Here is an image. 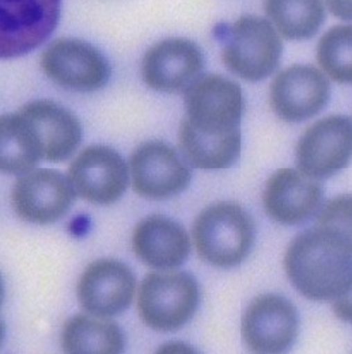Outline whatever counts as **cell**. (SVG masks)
I'll return each instance as SVG.
<instances>
[{"mask_svg":"<svg viewBox=\"0 0 352 354\" xmlns=\"http://www.w3.org/2000/svg\"><path fill=\"white\" fill-rule=\"evenodd\" d=\"M241 333L252 352L282 353L295 341L297 310L282 296H258L249 304L243 317Z\"/></svg>","mask_w":352,"mask_h":354,"instance_id":"10","label":"cell"},{"mask_svg":"<svg viewBox=\"0 0 352 354\" xmlns=\"http://www.w3.org/2000/svg\"><path fill=\"white\" fill-rule=\"evenodd\" d=\"M134 190L143 197L164 200L184 192L191 182V170L176 151L162 142L138 147L131 159Z\"/></svg>","mask_w":352,"mask_h":354,"instance_id":"11","label":"cell"},{"mask_svg":"<svg viewBox=\"0 0 352 354\" xmlns=\"http://www.w3.org/2000/svg\"><path fill=\"white\" fill-rule=\"evenodd\" d=\"M186 115L179 129L202 138H226L240 133L244 109L237 83L219 75L196 77L185 91Z\"/></svg>","mask_w":352,"mask_h":354,"instance_id":"2","label":"cell"},{"mask_svg":"<svg viewBox=\"0 0 352 354\" xmlns=\"http://www.w3.org/2000/svg\"><path fill=\"white\" fill-rule=\"evenodd\" d=\"M75 190L70 179L51 169L30 170L12 189L17 214L35 224H49L63 217L73 203Z\"/></svg>","mask_w":352,"mask_h":354,"instance_id":"12","label":"cell"},{"mask_svg":"<svg viewBox=\"0 0 352 354\" xmlns=\"http://www.w3.org/2000/svg\"><path fill=\"white\" fill-rule=\"evenodd\" d=\"M329 11L344 21H350L352 15L351 0H325Z\"/></svg>","mask_w":352,"mask_h":354,"instance_id":"24","label":"cell"},{"mask_svg":"<svg viewBox=\"0 0 352 354\" xmlns=\"http://www.w3.org/2000/svg\"><path fill=\"white\" fill-rule=\"evenodd\" d=\"M199 304V286L185 272L151 273L139 289L141 320L158 331H173L185 326Z\"/></svg>","mask_w":352,"mask_h":354,"instance_id":"4","label":"cell"},{"mask_svg":"<svg viewBox=\"0 0 352 354\" xmlns=\"http://www.w3.org/2000/svg\"><path fill=\"white\" fill-rule=\"evenodd\" d=\"M322 189L315 178L299 170L282 169L270 178L264 192L268 214L282 224H298L316 212Z\"/></svg>","mask_w":352,"mask_h":354,"instance_id":"17","label":"cell"},{"mask_svg":"<svg viewBox=\"0 0 352 354\" xmlns=\"http://www.w3.org/2000/svg\"><path fill=\"white\" fill-rule=\"evenodd\" d=\"M282 49L281 37L268 21L245 15L231 28L223 62L243 79L256 82L276 70Z\"/></svg>","mask_w":352,"mask_h":354,"instance_id":"5","label":"cell"},{"mask_svg":"<svg viewBox=\"0 0 352 354\" xmlns=\"http://www.w3.org/2000/svg\"><path fill=\"white\" fill-rule=\"evenodd\" d=\"M3 338H4V324H3V322H0V346H1Z\"/></svg>","mask_w":352,"mask_h":354,"instance_id":"26","label":"cell"},{"mask_svg":"<svg viewBox=\"0 0 352 354\" xmlns=\"http://www.w3.org/2000/svg\"><path fill=\"white\" fill-rule=\"evenodd\" d=\"M318 225L351 235V197H340L328 203L318 216Z\"/></svg>","mask_w":352,"mask_h":354,"instance_id":"23","label":"cell"},{"mask_svg":"<svg viewBox=\"0 0 352 354\" xmlns=\"http://www.w3.org/2000/svg\"><path fill=\"white\" fill-rule=\"evenodd\" d=\"M62 0H0V59L24 56L53 33Z\"/></svg>","mask_w":352,"mask_h":354,"instance_id":"6","label":"cell"},{"mask_svg":"<svg viewBox=\"0 0 352 354\" xmlns=\"http://www.w3.org/2000/svg\"><path fill=\"white\" fill-rule=\"evenodd\" d=\"M199 255L218 268L241 263L254 242L252 217L236 204H216L199 214L193 225Z\"/></svg>","mask_w":352,"mask_h":354,"instance_id":"3","label":"cell"},{"mask_svg":"<svg viewBox=\"0 0 352 354\" xmlns=\"http://www.w3.org/2000/svg\"><path fill=\"white\" fill-rule=\"evenodd\" d=\"M46 76L58 84L78 91H94L104 87L110 67L105 57L90 44L62 38L51 44L41 57Z\"/></svg>","mask_w":352,"mask_h":354,"instance_id":"8","label":"cell"},{"mask_svg":"<svg viewBox=\"0 0 352 354\" xmlns=\"http://www.w3.org/2000/svg\"><path fill=\"white\" fill-rule=\"evenodd\" d=\"M69 179L82 198L98 205H110L118 201L127 189L128 169L117 151L91 145L72 162Z\"/></svg>","mask_w":352,"mask_h":354,"instance_id":"9","label":"cell"},{"mask_svg":"<svg viewBox=\"0 0 352 354\" xmlns=\"http://www.w3.org/2000/svg\"><path fill=\"white\" fill-rule=\"evenodd\" d=\"M135 286V276L127 265L100 259L83 272L76 288L78 301L91 315L114 317L130 307Z\"/></svg>","mask_w":352,"mask_h":354,"instance_id":"13","label":"cell"},{"mask_svg":"<svg viewBox=\"0 0 352 354\" xmlns=\"http://www.w3.org/2000/svg\"><path fill=\"white\" fill-rule=\"evenodd\" d=\"M351 26H335L319 39L317 60L324 72L339 83L352 80Z\"/></svg>","mask_w":352,"mask_h":354,"instance_id":"22","label":"cell"},{"mask_svg":"<svg viewBox=\"0 0 352 354\" xmlns=\"http://www.w3.org/2000/svg\"><path fill=\"white\" fill-rule=\"evenodd\" d=\"M3 296H4V288H3V281H1V277H0V307H1V303H3Z\"/></svg>","mask_w":352,"mask_h":354,"instance_id":"27","label":"cell"},{"mask_svg":"<svg viewBox=\"0 0 352 354\" xmlns=\"http://www.w3.org/2000/svg\"><path fill=\"white\" fill-rule=\"evenodd\" d=\"M202 68L203 55L195 42L169 38L147 50L141 62V76L151 88L173 93L188 87Z\"/></svg>","mask_w":352,"mask_h":354,"instance_id":"15","label":"cell"},{"mask_svg":"<svg viewBox=\"0 0 352 354\" xmlns=\"http://www.w3.org/2000/svg\"><path fill=\"white\" fill-rule=\"evenodd\" d=\"M335 300H336V303H335L336 315L344 320H350L351 319V301L347 299V295H343Z\"/></svg>","mask_w":352,"mask_h":354,"instance_id":"25","label":"cell"},{"mask_svg":"<svg viewBox=\"0 0 352 354\" xmlns=\"http://www.w3.org/2000/svg\"><path fill=\"white\" fill-rule=\"evenodd\" d=\"M329 100V82L310 66H292L271 86V105L287 122H301L317 114Z\"/></svg>","mask_w":352,"mask_h":354,"instance_id":"14","label":"cell"},{"mask_svg":"<svg viewBox=\"0 0 352 354\" xmlns=\"http://www.w3.org/2000/svg\"><path fill=\"white\" fill-rule=\"evenodd\" d=\"M18 113L30 127L45 160L63 162L76 151L82 140V127L67 109L51 101H35Z\"/></svg>","mask_w":352,"mask_h":354,"instance_id":"16","label":"cell"},{"mask_svg":"<svg viewBox=\"0 0 352 354\" xmlns=\"http://www.w3.org/2000/svg\"><path fill=\"white\" fill-rule=\"evenodd\" d=\"M132 248L146 265L169 270L182 265L189 255V238L185 230L164 216H150L137 225Z\"/></svg>","mask_w":352,"mask_h":354,"instance_id":"18","label":"cell"},{"mask_svg":"<svg viewBox=\"0 0 352 354\" xmlns=\"http://www.w3.org/2000/svg\"><path fill=\"white\" fill-rule=\"evenodd\" d=\"M62 345L66 353L117 354L124 349V337L109 319L76 315L64 324Z\"/></svg>","mask_w":352,"mask_h":354,"instance_id":"19","label":"cell"},{"mask_svg":"<svg viewBox=\"0 0 352 354\" xmlns=\"http://www.w3.org/2000/svg\"><path fill=\"white\" fill-rule=\"evenodd\" d=\"M39 159L35 135L21 114L0 115V171L25 174Z\"/></svg>","mask_w":352,"mask_h":354,"instance_id":"20","label":"cell"},{"mask_svg":"<svg viewBox=\"0 0 352 354\" xmlns=\"http://www.w3.org/2000/svg\"><path fill=\"white\" fill-rule=\"evenodd\" d=\"M284 269L292 285L312 300L347 295L352 283L351 235L324 225L299 234L285 251Z\"/></svg>","mask_w":352,"mask_h":354,"instance_id":"1","label":"cell"},{"mask_svg":"<svg viewBox=\"0 0 352 354\" xmlns=\"http://www.w3.org/2000/svg\"><path fill=\"white\" fill-rule=\"evenodd\" d=\"M351 149V118L333 115L319 120L298 142V170L315 179L331 177L349 165Z\"/></svg>","mask_w":352,"mask_h":354,"instance_id":"7","label":"cell"},{"mask_svg":"<svg viewBox=\"0 0 352 354\" xmlns=\"http://www.w3.org/2000/svg\"><path fill=\"white\" fill-rule=\"evenodd\" d=\"M272 26L288 39H308L324 22L322 0H265Z\"/></svg>","mask_w":352,"mask_h":354,"instance_id":"21","label":"cell"}]
</instances>
